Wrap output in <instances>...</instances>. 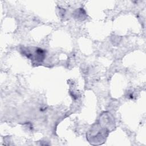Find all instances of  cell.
Wrapping results in <instances>:
<instances>
[{
	"instance_id": "6da1fadb",
	"label": "cell",
	"mask_w": 146,
	"mask_h": 146,
	"mask_svg": "<svg viewBox=\"0 0 146 146\" xmlns=\"http://www.w3.org/2000/svg\"><path fill=\"white\" fill-rule=\"evenodd\" d=\"M108 132L107 129L100 127H94L88 133V139L89 142L94 145L102 144L106 140Z\"/></svg>"
}]
</instances>
